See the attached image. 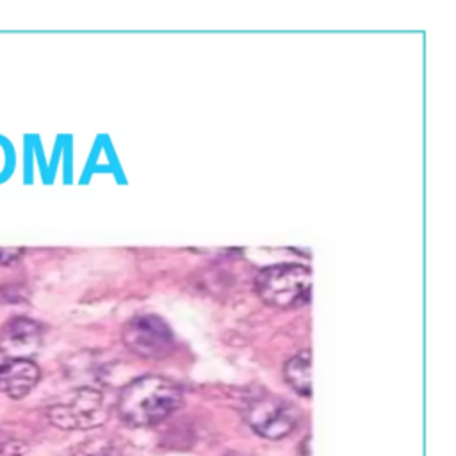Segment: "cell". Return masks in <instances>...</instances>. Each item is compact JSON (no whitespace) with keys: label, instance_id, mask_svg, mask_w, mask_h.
<instances>
[{"label":"cell","instance_id":"obj_1","mask_svg":"<svg viewBox=\"0 0 456 456\" xmlns=\"http://www.w3.org/2000/svg\"><path fill=\"white\" fill-rule=\"evenodd\" d=\"M183 403L182 390L162 376H142L130 381L118 397V413L132 428L166 420Z\"/></svg>","mask_w":456,"mask_h":456},{"label":"cell","instance_id":"obj_2","mask_svg":"<svg viewBox=\"0 0 456 456\" xmlns=\"http://www.w3.org/2000/svg\"><path fill=\"white\" fill-rule=\"evenodd\" d=\"M258 297L281 310L306 305L312 296V271L303 264H274L264 267L255 278Z\"/></svg>","mask_w":456,"mask_h":456},{"label":"cell","instance_id":"obj_3","mask_svg":"<svg viewBox=\"0 0 456 456\" xmlns=\"http://www.w3.org/2000/svg\"><path fill=\"white\" fill-rule=\"evenodd\" d=\"M46 417L59 429L86 431L100 428L109 419V408L100 390L78 387L50 404Z\"/></svg>","mask_w":456,"mask_h":456},{"label":"cell","instance_id":"obj_4","mask_svg":"<svg viewBox=\"0 0 456 456\" xmlns=\"http://www.w3.org/2000/svg\"><path fill=\"white\" fill-rule=\"evenodd\" d=\"M125 346L141 358L164 360L175 349L171 326L155 314H137L123 326Z\"/></svg>","mask_w":456,"mask_h":456},{"label":"cell","instance_id":"obj_5","mask_svg":"<svg viewBox=\"0 0 456 456\" xmlns=\"http://www.w3.org/2000/svg\"><path fill=\"white\" fill-rule=\"evenodd\" d=\"M248 424L255 433L269 440H280L289 436L301 417V411L290 401L280 395L255 397L244 413Z\"/></svg>","mask_w":456,"mask_h":456},{"label":"cell","instance_id":"obj_6","mask_svg":"<svg viewBox=\"0 0 456 456\" xmlns=\"http://www.w3.org/2000/svg\"><path fill=\"white\" fill-rule=\"evenodd\" d=\"M41 370L32 358H14L0 351V392L11 399L25 397L39 381Z\"/></svg>","mask_w":456,"mask_h":456},{"label":"cell","instance_id":"obj_7","mask_svg":"<svg viewBox=\"0 0 456 456\" xmlns=\"http://www.w3.org/2000/svg\"><path fill=\"white\" fill-rule=\"evenodd\" d=\"M41 344V328L28 317H11L0 330V351L14 358H30Z\"/></svg>","mask_w":456,"mask_h":456},{"label":"cell","instance_id":"obj_8","mask_svg":"<svg viewBox=\"0 0 456 456\" xmlns=\"http://www.w3.org/2000/svg\"><path fill=\"white\" fill-rule=\"evenodd\" d=\"M287 383L303 397L312 395V353L310 349L299 351L290 356L283 367Z\"/></svg>","mask_w":456,"mask_h":456},{"label":"cell","instance_id":"obj_9","mask_svg":"<svg viewBox=\"0 0 456 456\" xmlns=\"http://www.w3.org/2000/svg\"><path fill=\"white\" fill-rule=\"evenodd\" d=\"M73 456H114V445L102 438L86 440L73 451Z\"/></svg>","mask_w":456,"mask_h":456},{"label":"cell","instance_id":"obj_10","mask_svg":"<svg viewBox=\"0 0 456 456\" xmlns=\"http://www.w3.org/2000/svg\"><path fill=\"white\" fill-rule=\"evenodd\" d=\"M27 444L11 433L0 431V456H25Z\"/></svg>","mask_w":456,"mask_h":456},{"label":"cell","instance_id":"obj_11","mask_svg":"<svg viewBox=\"0 0 456 456\" xmlns=\"http://www.w3.org/2000/svg\"><path fill=\"white\" fill-rule=\"evenodd\" d=\"M23 255V248L16 246H0V265H11L18 262Z\"/></svg>","mask_w":456,"mask_h":456}]
</instances>
